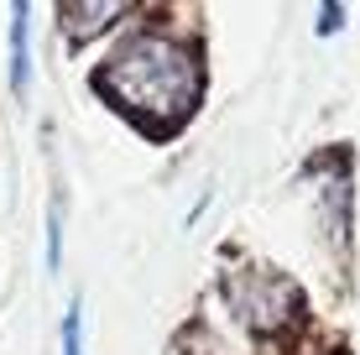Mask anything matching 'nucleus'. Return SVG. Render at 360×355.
Masks as SVG:
<instances>
[{
  "mask_svg": "<svg viewBox=\"0 0 360 355\" xmlns=\"http://www.w3.org/2000/svg\"><path fill=\"white\" fill-rule=\"evenodd\" d=\"M99 94H110L120 110L152 126H178L198 100V58L183 37L141 32L120 42L94 73Z\"/></svg>",
  "mask_w": 360,
  "mask_h": 355,
  "instance_id": "obj_1",
  "label": "nucleus"
},
{
  "mask_svg": "<svg viewBox=\"0 0 360 355\" xmlns=\"http://www.w3.org/2000/svg\"><path fill=\"white\" fill-rule=\"evenodd\" d=\"M63 355H84V303L79 298L63 314Z\"/></svg>",
  "mask_w": 360,
  "mask_h": 355,
  "instance_id": "obj_5",
  "label": "nucleus"
},
{
  "mask_svg": "<svg viewBox=\"0 0 360 355\" xmlns=\"http://www.w3.org/2000/svg\"><path fill=\"white\" fill-rule=\"evenodd\" d=\"M47 266H58V214H47Z\"/></svg>",
  "mask_w": 360,
  "mask_h": 355,
  "instance_id": "obj_6",
  "label": "nucleus"
},
{
  "mask_svg": "<svg viewBox=\"0 0 360 355\" xmlns=\"http://www.w3.org/2000/svg\"><path fill=\"white\" fill-rule=\"evenodd\" d=\"M11 89L27 100L32 89V6H11Z\"/></svg>",
  "mask_w": 360,
  "mask_h": 355,
  "instance_id": "obj_3",
  "label": "nucleus"
},
{
  "mask_svg": "<svg viewBox=\"0 0 360 355\" xmlns=\"http://www.w3.org/2000/svg\"><path fill=\"white\" fill-rule=\"evenodd\" d=\"M225 298L235 303L240 324H251L256 335H277V329L292 324L297 309H303L297 288L282 272H271V266H240V272H230Z\"/></svg>",
  "mask_w": 360,
  "mask_h": 355,
  "instance_id": "obj_2",
  "label": "nucleus"
},
{
  "mask_svg": "<svg viewBox=\"0 0 360 355\" xmlns=\"http://www.w3.org/2000/svg\"><path fill=\"white\" fill-rule=\"evenodd\" d=\"M115 21H126V6H63L58 11V27H63L73 42H89L94 32L115 27Z\"/></svg>",
  "mask_w": 360,
  "mask_h": 355,
  "instance_id": "obj_4",
  "label": "nucleus"
}]
</instances>
